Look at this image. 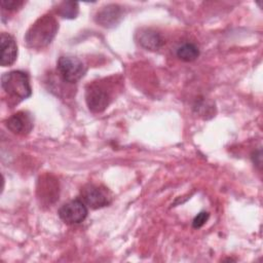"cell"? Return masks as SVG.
<instances>
[{"instance_id":"obj_1","label":"cell","mask_w":263,"mask_h":263,"mask_svg":"<svg viewBox=\"0 0 263 263\" xmlns=\"http://www.w3.org/2000/svg\"><path fill=\"white\" fill-rule=\"evenodd\" d=\"M59 24L54 16L45 14L40 16L27 31L25 41L28 47L40 49L47 46L54 38Z\"/></svg>"},{"instance_id":"obj_2","label":"cell","mask_w":263,"mask_h":263,"mask_svg":"<svg viewBox=\"0 0 263 263\" xmlns=\"http://www.w3.org/2000/svg\"><path fill=\"white\" fill-rule=\"evenodd\" d=\"M1 86L9 97L17 101L26 100L32 95L29 77L22 71L4 73L1 77Z\"/></svg>"},{"instance_id":"obj_6","label":"cell","mask_w":263,"mask_h":263,"mask_svg":"<svg viewBox=\"0 0 263 263\" xmlns=\"http://www.w3.org/2000/svg\"><path fill=\"white\" fill-rule=\"evenodd\" d=\"M85 101L88 109L93 113L103 112L111 102L110 92L99 84H91L86 89Z\"/></svg>"},{"instance_id":"obj_7","label":"cell","mask_w":263,"mask_h":263,"mask_svg":"<svg viewBox=\"0 0 263 263\" xmlns=\"http://www.w3.org/2000/svg\"><path fill=\"white\" fill-rule=\"evenodd\" d=\"M37 194L41 202L51 204L59 198V182L52 176H43L37 185Z\"/></svg>"},{"instance_id":"obj_11","label":"cell","mask_w":263,"mask_h":263,"mask_svg":"<svg viewBox=\"0 0 263 263\" xmlns=\"http://www.w3.org/2000/svg\"><path fill=\"white\" fill-rule=\"evenodd\" d=\"M138 41L144 48L149 50H157L163 44L160 34L151 29L142 30L138 34Z\"/></svg>"},{"instance_id":"obj_12","label":"cell","mask_w":263,"mask_h":263,"mask_svg":"<svg viewBox=\"0 0 263 263\" xmlns=\"http://www.w3.org/2000/svg\"><path fill=\"white\" fill-rule=\"evenodd\" d=\"M177 57L184 62H192L199 57V49L193 43H184L177 49Z\"/></svg>"},{"instance_id":"obj_3","label":"cell","mask_w":263,"mask_h":263,"mask_svg":"<svg viewBox=\"0 0 263 263\" xmlns=\"http://www.w3.org/2000/svg\"><path fill=\"white\" fill-rule=\"evenodd\" d=\"M57 68L62 79L68 83H76L86 72L85 66L78 58L69 55L61 57L58 61Z\"/></svg>"},{"instance_id":"obj_13","label":"cell","mask_w":263,"mask_h":263,"mask_svg":"<svg viewBox=\"0 0 263 263\" xmlns=\"http://www.w3.org/2000/svg\"><path fill=\"white\" fill-rule=\"evenodd\" d=\"M57 11L62 17L75 18L79 11L78 3L73 1H64L58 5Z\"/></svg>"},{"instance_id":"obj_4","label":"cell","mask_w":263,"mask_h":263,"mask_svg":"<svg viewBox=\"0 0 263 263\" xmlns=\"http://www.w3.org/2000/svg\"><path fill=\"white\" fill-rule=\"evenodd\" d=\"M82 201L90 209L97 210L110 204L112 196L110 192L101 186L89 184L81 190Z\"/></svg>"},{"instance_id":"obj_9","label":"cell","mask_w":263,"mask_h":263,"mask_svg":"<svg viewBox=\"0 0 263 263\" xmlns=\"http://www.w3.org/2000/svg\"><path fill=\"white\" fill-rule=\"evenodd\" d=\"M122 17L121 7L117 4H108L98 10L95 20L96 22L106 28L113 27L119 23Z\"/></svg>"},{"instance_id":"obj_8","label":"cell","mask_w":263,"mask_h":263,"mask_svg":"<svg viewBox=\"0 0 263 263\" xmlns=\"http://www.w3.org/2000/svg\"><path fill=\"white\" fill-rule=\"evenodd\" d=\"M6 127L16 135H28L33 128V119L27 112L21 111L11 115L5 121Z\"/></svg>"},{"instance_id":"obj_10","label":"cell","mask_w":263,"mask_h":263,"mask_svg":"<svg viewBox=\"0 0 263 263\" xmlns=\"http://www.w3.org/2000/svg\"><path fill=\"white\" fill-rule=\"evenodd\" d=\"M0 43H1V57H0L1 66L3 67L11 66L15 62L16 55H17V45L15 40L11 35L7 33H1Z\"/></svg>"},{"instance_id":"obj_15","label":"cell","mask_w":263,"mask_h":263,"mask_svg":"<svg viewBox=\"0 0 263 263\" xmlns=\"http://www.w3.org/2000/svg\"><path fill=\"white\" fill-rule=\"evenodd\" d=\"M24 5V1H18V0H3L1 2V6L3 9L7 10H15Z\"/></svg>"},{"instance_id":"obj_5","label":"cell","mask_w":263,"mask_h":263,"mask_svg":"<svg viewBox=\"0 0 263 263\" xmlns=\"http://www.w3.org/2000/svg\"><path fill=\"white\" fill-rule=\"evenodd\" d=\"M87 206L82 199L76 198L64 203L59 210L60 218L67 224H78L87 217Z\"/></svg>"},{"instance_id":"obj_14","label":"cell","mask_w":263,"mask_h":263,"mask_svg":"<svg viewBox=\"0 0 263 263\" xmlns=\"http://www.w3.org/2000/svg\"><path fill=\"white\" fill-rule=\"evenodd\" d=\"M209 217H210V214L208 212H200V213H198L194 217V219L192 221L193 228L198 229V228L202 227L206 223V221L209 220Z\"/></svg>"}]
</instances>
